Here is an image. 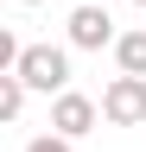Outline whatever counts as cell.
Listing matches in <instances>:
<instances>
[{"label":"cell","instance_id":"1","mask_svg":"<svg viewBox=\"0 0 146 152\" xmlns=\"http://www.w3.org/2000/svg\"><path fill=\"white\" fill-rule=\"evenodd\" d=\"M19 76H26V89H38V95H64L70 89V51L64 45H26Z\"/></svg>","mask_w":146,"mask_h":152},{"label":"cell","instance_id":"2","mask_svg":"<svg viewBox=\"0 0 146 152\" xmlns=\"http://www.w3.org/2000/svg\"><path fill=\"white\" fill-rule=\"evenodd\" d=\"M70 45L76 51H102V45H114V19H108V0H76V7H70Z\"/></svg>","mask_w":146,"mask_h":152},{"label":"cell","instance_id":"3","mask_svg":"<svg viewBox=\"0 0 146 152\" xmlns=\"http://www.w3.org/2000/svg\"><path fill=\"white\" fill-rule=\"evenodd\" d=\"M102 121H114V127H140L146 121V76H114L102 89Z\"/></svg>","mask_w":146,"mask_h":152},{"label":"cell","instance_id":"4","mask_svg":"<svg viewBox=\"0 0 146 152\" xmlns=\"http://www.w3.org/2000/svg\"><path fill=\"white\" fill-rule=\"evenodd\" d=\"M95 121H102V102H89V95H76V89L51 95V133L83 140V133H95Z\"/></svg>","mask_w":146,"mask_h":152},{"label":"cell","instance_id":"5","mask_svg":"<svg viewBox=\"0 0 146 152\" xmlns=\"http://www.w3.org/2000/svg\"><path fill=\"white\" fill-rule=\"evenodd\" d=\"M114 64H121V76H146V26L114 38Z\"/></svg>","mask_w":146,"mask_h":152},{"label":"cell","instance_id":"6","mask_svg":"<svg viewBox=\"0 0 146 152\" xmlns=\"http://www.w3.org/2000/svg\"><path fill=\"white\" fill-rule=\"evenodd\" d=\"M76 140H64V133H38V140H26V152H70Z\"/></svg>","mask_w":146,"mask_h":152},{"label":"cell","instance_id":"7","mask_svg":"<svg viewBox=\"0 0 146 152\" xmlns=\"http://www.w3.org/2000/svg\"><path fill=\"white\" fill-rule=\"evenodd\" d=\"M19 7H38V0H19Z\"/></svg>","mask_w":146,"mask_h":152},{"label":"cell","instance_id":"8","mask_svg":"<svg viewBox=\"0 0 146 152\" xmlns=\"http://www.w3.org/2000/svg\"><path fill=\"white\" fill-rule=\"evenodd\" d=\"M134 7H146V0H134Z\"/></svg>","mask_w":146,"mask_h":152}]
</instances>
